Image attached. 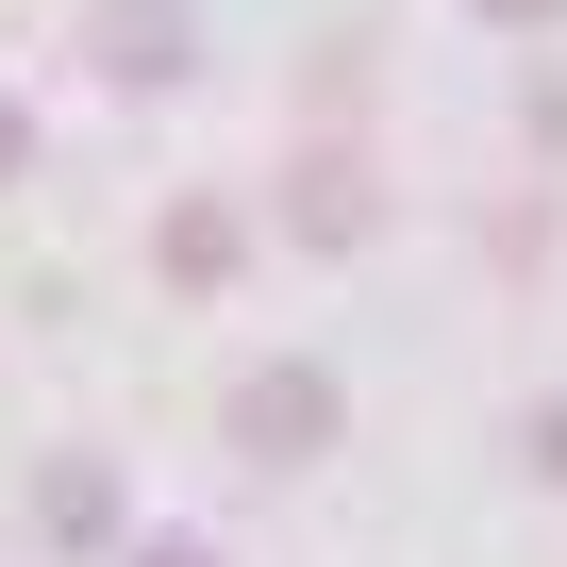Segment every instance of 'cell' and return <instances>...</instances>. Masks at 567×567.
<instances>
[{
  "label": "cell",
  "instance_id": "cell-4",
  "mask_svg": "<svg viewBox=\"0 0 567 567\" xmlns=\"http://www.w3.org/2000/svg\"><path fill=\"white\" fill-rule=\"evenodd\" d=\"M484 18H550V0H484Z\"/></svg>",
  "mask_w": 567,
  "mask_h": 567
},
{
  "label": "cell",
  "instance_id": "cell-1",
  "mask_svg": "<svg viewBox=\"0 0 567 567\" xmlns=\"http://www.w3.org/2000/svg\"><path fill=\"white\" fill-rule=\"evenodd\" d=\"M234 434H250V451H318V434H334V384H318V368H267V384L234 401Z\"/></svg>",
  "mask_w": 567,
  "mask_h": 567
},
{
  "label": "cell",
  "instance_id": "cell-6",
  "mask_svg": "<svg viewBox=\"0 0 567 567\" xmlns=\"http://www.w3.org/2000/svg\"><path fill=\"white\" fill-rule=\"evenodd\" d=\"M0 167H18V117H0Z\"/></svg>",
  "mask_w": 567,
  "mask_h": 567
},
{
  "label": "cell",
  "instance_id": "cell-3",
  "mask_svg": "<svg viewBox=\"0 0 567 567\" xmlns=\"http://www.w3.org/2000/svg\"><path fill=\"white\" fill-rule=\"evenodd\" d=\"M534 467H550V484H567V401H550V417H534Z\"/></svg>",
  "mask_w": 567,
  "mask_h": 567
},
{
  "label": "cell",
  "instance_id": "cell-2",
  "mask_svg": "<svg viewBox=\"0 0 567 567\" xmlns=\"http://www.w3.org/2000/svg\"><path fill=\"white\" fill-rule=\"evenodd\" d=\"M101 51H117V84H184V18H134V0H117Z\"/></svg>",
  "mask_w": 567,
  "mask_h": 567
},
{
  "label": "cell",
  "instance_id": "cell-5",
  "mask_svg": "<svg viewBox=\"0 0 567 567\" xmlns=\"http://www.w3.org/2000/svg\"><path fill=\"white\" fill-rule=\"evenodd\" d=\"M134 567H200V550H134Z\"/></svg>",
  "mask_w": 567,
  "mask_h": 567
}]
</instances>
